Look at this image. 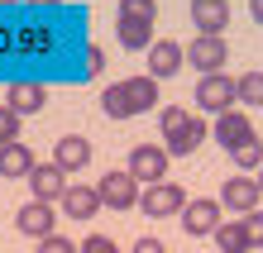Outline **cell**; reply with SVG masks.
<instances>
[{"label": "cell", "instance_id": "17", "mask_svg": "<svg viewBox=\"0 0 263 253\" xmlns=\"http://www.w3.org/2000/svg\"><path fill=\"white\" fill-rule=\"evenodd\" d=\"M29 172H34V153H29V144H20V139H14V144H0V177H29Z\"/></svg>", "mask_w": 263, "mask_h": 253}, {"label": "cell", "instance_id": "20", "mask_svg": "<svg viewBox=\"0 0 263 253\" xmlns=\"http://www.w3.org/2000/svg\"><path fill=\"white\" fill-rule=\"evenodd\" d=\"M215 244H220V253H249V229H244V215L239 220H220V229H215Z\"/></svg>", "mask_w": 263, "mask_h": 253}, {"label": "cell", "instance_id": "22", "mask_svg": "<svg viewBox=\"0 0 263 253\" xmlns=\"http://www.w3.org/2000/svg\"><path fill=\"white\" fill-rule=\"evenodd\" d=\"M230 158H235L244 172H258V167H263V144H258V134H254V139H244V144L230 153Z\"/></svg>", "mask_w": 263, "mask_h": 253}, {"label": "cell", "instance_id": "16", "mask_svg": "<svg viewBox=\"0 0 263 253\" xmlns=\"http://www.w3.org/2000/svg\"><path fill=\"white\" fill-rule=\"evenodd\" d=\"M53 163H58V167H67V172L86 167V163H91V144H86L82 134H67V139H58V144H53Z\"/></svg>", "mask_w": 263, "mask_h": 253}, {"label": "cell", "instance_id": "18", "mask_svg": "<svg viewBox=\"0 0 263 253\" xmlns=\"http://www.w3.org/2000/svg\"><path fill=\"white\" fill-rule=\"evenodd\" d=\"M101 110H105L110 120L139 115V110H134V96H129V82H110V86H105V91H101Z\"/></svg>", "mask_w": 263, "mask_h": 253}, {"label": "cell", "instance_id": "31", "mask_svg": "<svg viewBox=\"0 0 263 253\" xmlns=\"http://www.w3.org/2000/svg\"><path fill=\"white\" fill-rule=\"evenodd\" d=\"M29 5H53V0H29Z\"/></svg>", "mask_w": 263, "mask_h": 253}, {"label": "cell", "instance_id": "8", "mask_svg": "<svg viewBox=\"0 0 263 253\" xmlns=\"http://www.w3.org/2000/svg\"><path fill=\"white\" fill-rule=\"evenodd\" d=\"M220 205H225V201H211V196L187 201V210H182V229H187V234H196V239L215 234V229H220Z\"/></svg>", "mask_w": 263, "mask_h": 253}, {"label": "cell", "instance_id": "5", "mask_svg": "<svg viewBox=\"0 0 263 253\" xmlns=\"http://www.w3.org/2000/svg\"><path fill=\"white\" fill-rule=\"evenodd\" d=\"M29 191H34V201H63L67 196V167H58V163H34V172H29Z\"/></svg>", "mask_w": 263, "mask_h": 253}, {"label": "cell", "instance_id": "21", "mask_svg": "<svg viewBox=\"0 0 263 253\" xmlns=\"http://www.w3.org/2000/svg\"><path fill=\"white\" fill-rule=\"evenodd\" d=\"M129 96H134V110L144 115V110L158 105V76L144 72V76H129Z\"/></svg>", "mask_w": 263, "mask_h": 253}, {"label": "cell", "instance_id": "4", "mask_svg": "<svg viewBox=\"0 0 263 253\" xmlns=\"http://www.w3.org/2000/svg\"><path fill=\"white\" fill-rule=\"evenodd\" d=\"M167 148H158V144H134V153H129V172L144 186H153V182H167Z\"/></svg>", "mask_w": 263, "mask_h": 253}, {"label": "cell", "instance_id": "15", "mask_svg": "<svg viewBox=\"0 0 263 253\" xmlns=\"http://www.w3.org/2000/svg\"><path fill=\"white\" fill-rule=\"evenodd\" d=\"M192 24L201 34H220L230 24V0H192Z\"/></svg>", "mask_w": 263, "mask_h": 253}, {"label": "cell", "instance_id": "14", "mask_svg": "<svg viewBox=\"0 0 263 253\" xmlns=\"http://www.w3.org/2000/svg\"><path fill=\"white\" fill-rule=\"evenodd\" d=\"M115 34H120V43H125L129 53H148L153 43V20H134V14H120V24H115Z\"/></svg>", "mask_w": 263, "mask_h": 253}, {"label": "cell", "instance_id": "32", "mask_svg": "<svg viewBox=\"0 0 263 253\" xmlns=\"http://www.w3.org/2000/svg\"><path fill=\"white\" fill-rule=\"evenodd\" d=\"M258 186H263V167H258Z\"/></svg>", "mask_w": 263, "mask_h": 253}, {"label": "cell", "instance_id": "28", "mask_svg": "<svg viewBox=\"0 0 263 253\" xmlns=\"http://www.w3.org/2000/svg\"><path fill=\"white\" fill-rule=\"evenodd\" d=\"M82 253H120V248H115L110 239H105V234H91V239L82 244Z\"/></svg>", "mask_w": 263, "mask_h": 253}, {"label": "cell", "instance_id": "24", "mask_svg": "<svg viewBox=\"0 0 263 253\" xmlns=\"http://www.w3.org/2000/svg\"><path fill=\"white\" fill-rule=\"evenodd\" d=\"M14 139H20V110L0 105V144H14Z\"/></svg>", "mask_w": 263, "mask_h": 253}, {"label": "cell", "instance_id": "26", "mask_svg": "<svg viewBox=\"0 0 263 253\" xmlns=\"http://www.w3.org/2000/svg\"><path fill=\"white\" fill-rule=\"evenodd\" d=\"M244 229H249V244L263 248V210H249V215H244Z\"/></svg>", "mask_w": 263, "mask_h": 253}, {"label": "cell", "instance_id": "13", "mask_svg": "<svg viewBox=\"0 0 263 253\" xmlns=\"http://www.w3.org/2000/svg\"><path fill=\"white\" fill-rule=\"evenodd\" d=\"M244 139H254L249 115H244V110H225V115H215V144H225L230 153H235Z\"/></svg>", "mask_w": 263, "mask_h": 253}, {"label": "cell", "instance_id": "6", "mask_svg": "<svg viewBox=\"0 0 263 253\" xmlns=\"http://www.w3.org/2000/svg\"><path fill=\"white\" fill-rule=\"evenodd\" d=\"M96 186H101V201L110 205V210H129V205L144 196V191H139V177H134L129 167H125V172H105Z\"/></svg>", "mask_w": 263, "mask_h": 253}, {"label": "cell", "instance_id": "1", "mask_svg": "<svg viewBox=\"0 0 263 253\" xmlns=\"http://www.w3.org/2000/svg\"><path fill=\"white\" fill-rule=\"evenodd\" d=\"M158 129H163V139H167V153H177V158H187V153H196L201 144H206V120H196V115H187L182 105H167L163 115H158Z\"/></svg>", "mask_w": 263, "mask_h": 253}, {"label": "cell", "instance_id": "7", "mask_svg": "<svg viewBox=\"0 0 263 253\" xmlns=\"http://www.w3.org/2000/svg\"><path fill=\"white\" fill-rule=\"evenodd\" d=\"M225 57H230V48H225L220 34H196V38L187 43V62H192V67H201V76H206V72H220Z\"/></svg>", "mask_w": 263, "mask_h": 253}, {"label": "cell", "instance_id": "19", "mask_svg": "<svg viewBox=\"0 0 263 253\" xmlns=\"http://www.w3.org/2000/svg\"><path fill=\"white\" fill-rule=\"evenodd\" d=\"M5 101L20 110V115H34V110H43V105H48V91H43L39 82H14Z\"/></svg>", "mask_w": 263, "mask_h": 253}, {"label": "cell", "instance_id": "11", "mask_svg": "<svg viewBox=\"0 0 263 253\" xmlns=\"http://www.w3.org/2000/svg\"><path fill=\"white\" fill-rule=\"evenodd\" d=\"M230 210H239V215H249V210H258V201H263V186H258V177H235V182H225V196H220Z\"/></svg>", "mask_w": 263, "mask_h": 253}, {"label": "cell", "instance_id": "2", "mask_svg": "<svg viewBox=\"0 0 263 253\" xmlns=\"http://www.w3.org/2000/svg\"><path fill=\"white\" fill-rule=\"evenodd\" d=\"M239 101V82L235 76H225V72H206L196 82V105L201 110H211V115H225V110H235Z\"/></svg>", "mask_w": 263, "mask_h": 253}, {"label": "cell", "instance_id": "33", "mask_svg": "<svg viewBox=\"0 0 263 253\" xmlns=\"http://www.w3.org/2000/svg\"><path fill=\"white\" fill-rule=\"evenodd\" d=\"M0 5H14V0H0Z\"/></svg>", "mask_w": 263, "mask_h": 253}, {"label": "cell", "instance_id": "27", "mask_svg": "<svg viewBox=\"0 0 263 253\" xmlns=\"http://www.w3.org/2000/svg\"><path fill=\"white\" fill-rule=\"evenodd\" d=\"M39 253H77V244L63 234H48V239H39Z\"/></svg>", "mask_w": 263, "mask_h": 253}, {"label": "cell", "instance_id": "29", "mask_svg": "<svg viewBox=\"0 0 263 253\" xmlns=\"http://www.w3.org/2000/svg\"><path fill=\"white\" fill-rule=\"evenodd\" d=\"M134 253H167V248L153 239V234H144V239H134Z\"/></svg>", "mask_w": 263, "mask_h": 253}, {"label": "cell", "instance_id": "23", "mask_svg": "<svg viewBox=\"0 0 263 253\" xmlns=\"http://www.w3.org/2000/svg\"><path fill=\"white\" fill-rule=\"evenodd\" d=\"M239 101L249 110H263V72H244L239 76Z\"/></svg>", "mask_w": 263, "mask_h": 253}, {"label": "cell", "instance_id": "3", "mask_svg": "<svg viewBox=\"0 0 263 253\" xmlns=\"http://www.w3.org/2000/svg\"><path fill=\"white\" fill-rule=\"evenodd\" d=\"M139 210L153 215V220L182 215L187 210V191H182L177 182H153V186H144V196H139Z\"/></svg>", "mask_w": 263, "mask_h": 253}, {"label": "cell", "instance_id": "12", "mask_svg": "<svg viewBox=\"0 0 263 253\" xmlns=\"http://www.w3.org/2000/svg\"><path fill=\"white\" fill-rule=\"evenodd\" d=\"M101 186H82V182H72L67 186V196H63V210L72 215V220H96V210H101Z\"/></svg>", "mask_w": 263, "mask_h": 253}, {"label": "cell", "instance_id": "10", "mask_svg": "<svg viewBox=\"0 0 263 253\" xmlns=\"http://www.w3.org/2000/svg\"><path fill=\"white\" fill-rule=\"evenodd\" d=\"M182 62H187V48H182V43H173V38H158V43L148 48V72L158 76V82H163V76H177Z\"/></svg>", "mask_w": 263, "mask_h": 253}, {"label": "cell", "instance_id": "25", "mask_svg": "<svg viewBox=\"0 0 263 253\" xmlns=\"http://www.w3.org/2000/svg\"><path fill=\"white\" fill-rule=\"evenodd\" d=\"M120 14H134V20H153L158 5L153 0H120Z\"/></svg>", "mask_w": 263, "mask_h": 253}, {"label": "cell", "instance_id": "9", "mask_svg": "<svg viewBox=\"0 0 263 253\" xmlns=\"http://www.w3.org/2000/svg\"><path fill=\"white\" fill-rule=\"evenodd\" d=\"M20 234H29V239H48L53 234V225H58V215H53V201H29V205H20Z\"/></svg>", "mask_w": 263, "mask_h": 253}, {"label": "cell", "instance_id": "30", "mask_svg": "<svg viewBox=\"0 0 263 253\" xmlns=\"http://www.w3.org/2000/svg\"><path fill=\"white\" fill-rule=\"evenodd\" d=\"M249 20H254V24H263V0H249Z\"/></svg>", "mask_w": 263, "mask_h": 253}]
</instances>
